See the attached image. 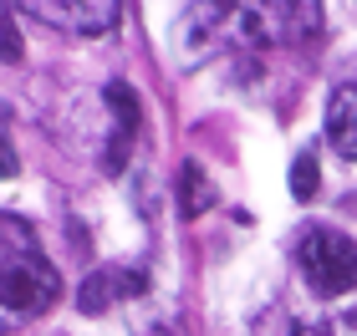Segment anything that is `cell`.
<instances>
[{
	"mask_svg": "<svg viewBox=\"0 0 357 336\" xmlns=\"http://www.w3.org/2000/svg\"><path fill=\"white\" fill-rule=\"evenodd\" d=\"M321 31V0H194L169 31L174 61L199 67L225 51L301 46Z\"/></svg>",
	"mask_w": 357,
	"mask_h": 336,
	"instance_id": "1",
	"label": "cell"
},
{
	"mask_svg": "<svg viewBox=\"0 0 357 336\" xmlns=\"http://www.w3.org/2000/svg\"><path fill=\"white\" fill-rule=\"evenodd\" d=\"M56 296H61V275L31 239H21L15 250L0 255V331L52 311Z\"/></svg>",
	"mask_w": 357,
	"mask_h": 336,
	"instance_id": "2",
	"label": "cell"
},
{
	"mask_svg": "<svg viewBox=\"0 0 357 336\" xmlns=\"http://www.w3.org/2000/svg\"><path fill=\"white\" fill-rule=\"evenodd\" d=\"M301 275L317 296H347L357 291V245L342 230H306L301 234Z\"/></svg>",
	"mask_w": 357,
	"mask_h": 336,
	"instance_id": "3",
	"label": "cell"
},
{
	"mask_svg": "<svg viewBox=\"0 0 357 336\" xmlns=\"http://www.w3.org/2000/svg\"><path fill=\"white\" fill-rule=\"evenodd\" d=\"M31 21L67 31V36H102L118 26V0H15Z\"/></svg>",
	"mask_w": 357,
	"mask_h": 336,
	"instance_id": "4",
	"label": "cell"
},
{
	"mask_svg": "<svg viewBox=\"0 0 357 336\" xmlns=\"http://www.w3.org/2000/svg\"><path fill=\"white\" fill-rule=\"evenodd\" d=\"M143 291H149V275H143L138 265H102V270H92V275L77 285V311L82 316H102L107 306L133 301Z\"/></svg>",
	"mask_w": 357,
	"mask_h": 336,
	"instance_id": "5",
	"label": "cell"
},
{
	"mask_svg": "<svg viewBox=\"0 0 357 336\" xmlns=\"http://www.w3.org/2000/svg\"><path fill=\"white\" fill-rule=\"evenodd\" d=\"M327 138L342 158H357V82H342L327 102Z\"/></svg>",
	"mask_w": 357,
	"mask_h": 336,
	"instance_id": "6",
	"label": "cell"
},
{
	"mask_svg": "<svg viewBox=\"0 0 357 336\" xmlns=\"http://www.w3.org/2000/svg\"><path fill=\"white\" fill-rule=\"evenodd\" d=\"M209 204H215V184H209V173L189 158V163L178 168V214L194 219V214H204Z\"/></svg>",
	"mask_w": 357,
	"mask_h": 336,
	"instance_id": "7",
	"label": "cell"
},
{
	"mask_svg": "<svg viewBox=\"0 0 357 336\" xmlns=\"http://www.w3.org/2000/svg\"><path fill=\"white\" fill-rule=\"evenodd\" d=\"M317 189H321V163H317V148H301V153H296V163H291V199L312 204V199H317Z\"/></svg>",
	"mask_w": 357,
	"mask_h": 336,
	"instance_id": "8",
	"label": "cell"
},
{
	"mask_svg": "<svg viewBox=\"0 0 357 336\" xmlns=\"http://www.w3.org/2000/svg\"><path fill=\"white\" fill-rule=\"evenodd\" d=\"M102 97H107V107H112V112H118V133H128V138H133V127H138V112H143L138 92L128 87V82H107V87H102Z\"/></svg>",
	"mask_w": 357,
	"mask_h": 336,
	"instance_id": "9",
	"label": "cell"
},
{
	"mask_svg": "<svg viewBox=\"0 0 357 336\" xmlns=\"http://www.w3.org/2000/svg\"><path fill=\"white\" fill-rule=\"evenodd\" d=\"M296 336H357V311H337V316H321V321L301 326Z\"/></svg>",
	"mask_w": 357,
	"mask_h": 336,
	"instance_id": "10",
	"label": "cell"
},
{
	"mask_svg": "<svg viewBox=\"0 0 357 336\" xmlns=\"http://www.w3.org/2000/svg\"><path fill=\"white\" fill-rule=\"evenodd\" d=\"M0 56H10V61L21 56V41H15V26L6 21V15H0Z\"/></svg>",
	"mask_w": 357,
	"mask_h": 336,
	"instance_id": "11",
	"label": "cell"
},
{
	"mask_svg": "<svg viewBox=\"0 0 357 336\" xmlns=\"http://www.w3.org/2000/svg\"><path fill=\"white\" fill-rule=\"evenodd\" d=\"M15 168H21L15 163V148L6 143V133H0V179H15Z\"/></svg>",
	"mask_w": 357,
	"mask_h": 336,
	"instance_id": "12",
	"label": "cell"
},
{
	"mask_svg": "<svg viewBox=\"0 0 357 336\" xmlns=\"http://www.w3.org/2000/svg\"><path fill=\"white\" fill-rule=\"evenodd\" d=\"M133 336H174V331H169L164 321H138V331H133Z\"/></svg>",
	"mask_w": 357,
	"mask_h": 336,
	"instance_id": "13",
	"label": "cell"
}]
</instances>
